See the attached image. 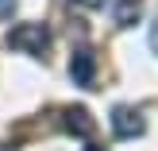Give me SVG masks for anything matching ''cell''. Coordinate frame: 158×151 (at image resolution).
Masks as SVG:
<instances>
[{"mask_svg": "<svg viewBox=\"0 0 158 151\" xmlns=\"http://www.w3.org/2000/svg\"><path fill=\"white\" fill-rule=\"evenodd\" d=\"M62 124H66V132L69 136H81V140H89L93 132H97V120H93L89 116V109H66V113H62Z\"/></svg>", "mask_w": 158, "mask_h": 151, "instance_id": "obj_4", "label": "cell"}, {"mask_svg": "<svg viewBox=\"0 0 158 151\" xmlns=\"http://www.w3.org/2000/svg\"><path fill=\"white\" fill-rule=\"evenodd\" d=\"M77 4H85V8H104V0H77Z\"/></svg>", "mask_w": 158, "mask_h": 151, "instance_id": "obj_7", "label": "cell"}, {"mask_svg": "<svg viewBox=\"0 0 158 151\" xmlns=\"http://www.w3.org/2000/svg\"><path fill=\"white\" fill-rule=\"evenodd\" d=\"M69 74H73L77 85H85V89H93V82H97V54L93 51H73V58H69Z\"/></svg>", "mask_w": 158, "mask_h": 151, "instance_id": "obj_3", "label": "cell"}, {"mask_svg": "<svg viewBox=\"0 0 158 151\" xmlns=\"http://www.w3.org/2000/svg\"><path fill=\"white\" fill-rule=\"evenodd\" d=\"M15 8H19V0H0V20H12Z\"/></svg>", "mask_w": 158, "mask_h": 151, "instance_id": "obj_6", "label": "cell"}, {"mask_svg": "<svg viewBox=\"0 0 158 151\" xmlns=\"http://www.w3.org/2000/svg\"><path fill=\"white\" fill-rule=\"evenodd\" d=\"M85 151H104V147H97V144H89V147H85Z\"/></svg>", "mask_w": 158, "mask_h": 151, "instance_id": "obj_9", "label": "cell"}, {"mask_svg": "<svg viewBox=\"0 0 158 151\" xmlns=\"http://www.w3.org/2000/svg\"><path fill=\"white\" fill-rule=\"evenodd\" d=\"M151 47H154V51H158V23H154V27H151Z\"/></svg>", "mask_w": 158, "mask_h": 151, "instance_id": "obj_8", "label": "cell"}, {"mask_svg": "<svg viewBox=\"0 0 158 151\" xmlns=\"http://www.w3.org/2000/svg\"><path fill=\"white\" fill-rule=\"evenodd\" d=\"M139 12H143V0H120V8H116V23H120V27H131V23L139 20Z\"/></svg>", "mask_w": 158, "mask_h": 151, "instance_id": "obj_5", "label": "cell"}, {"mask_svg": "<svg viewBox=\"0 0 158 151\" xmlns=\"http://www.w3.org/2000/svg\"><path fill=\"white\" fill-rule=\"evenodd\" d=\"M8 47L12 51H23V54H46L50 31H46V23H15L8 31Z\"/></svg>", "mask_w": 158, "mask_h": 151, "instance_id": "obj_1", "label": "cell"}, {"mask_svg": "<svg viewBox=\"0 0 158 151\" xmlns=\"http://www.w3.org/2000/svg\"><path fill=\"white\" fill-rule=\"evenodd\" d=\"M112 132H116L120 140H135V136H143V132H147V120H143L139 109L120 105V109L112 113Z\"/></svg>", "mask_w": 158, "mask_h": 151, "instance_id": "obj_2", "label": "cell"}]
</instances>
